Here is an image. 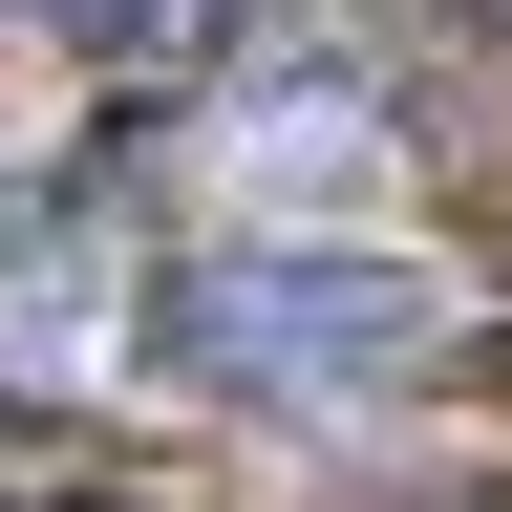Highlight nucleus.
<instances>
[{
	"label": "nucleus",
	"instance_id": "1",
	"mask_svg": "<svg viewBox=\"0 0 512 512\" xmlns=\"http://www.w3.org/2000/svg\"><path fill=\"white\" fill-rule=\"evenodd\" d=\"M150 363L214 384V406L342 427V406H384V384L448 363V299L406 278V256H363V235H342V256H320V235H214V256L150 278Z\"/></svg>",
	"mask_w": 512,
	"mask_h": 512
},
{
	"label": "nucleus",
	"instance_id": "2",
	"mask_svg": "<svg viewBox=\"0 0 512 512\" xmlns=\"http://www.w3.org/2000/svg\"><path fill=\"white\" fill-rule=\"evenodd\" d=\"M0 22H64L86 64H192V43H214V0H0Z\"/></svg>",
	"mask_w": 512,
	"mask_h": 512
},
{
	"label": "nucleus",
	"instance_id": "3",
	"mask_svg": "<svg viewBox=\"0 0 512 512\" xmlns=\"http://www.w3.org/2000/svg\"><path fill=\"white\" fill-rule=\"evenodd\" d=\"M363 150H384V128L342 86H278V107H256V192H320V171H363Z\"/></svg>",
	"mask_w": 512,
	"mask_h": 512
}]
</instances>
